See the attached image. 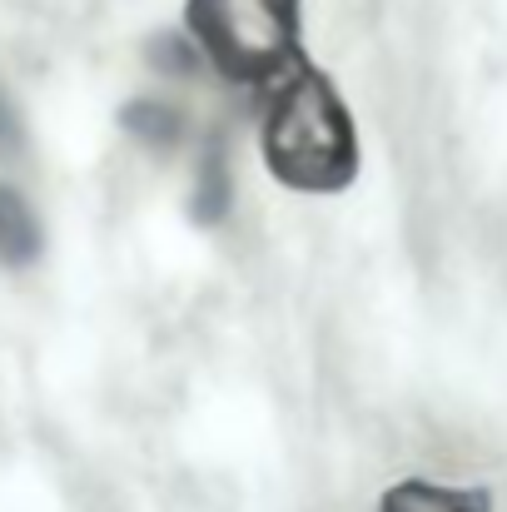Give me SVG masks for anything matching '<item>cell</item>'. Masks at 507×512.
Listing matches in <instances>:
<instances>
[{
    "mask_svg": "<svg viewBox=\"0 0 507 512\" xmlns=\"http://www.w3.org/2000/svg\"><path fill=\"white\" fill-rule=\"evenodd\" d=\"M299 5L304 0H189V35L229 80L264 85L299 70Z\"/></svg>",
    "mask_w": 507,
    "mask_h": 512,
    "instance_id": "cell-2",
    "label": "cell"
},
{
    "mask_svg": "<svg viewBox=\"0 0 507 512\" xmlns=\"http://www.w3.org/2000/svg\"><path fill=\"white\" fill-rule=\"evenodd\" d=\"M264 160L294 189H343L353 179V120L319 70L299 65L274 95V110L264 120Z\"/></svg>",
    "mask_w": 507,
    "mask_h": 512,
    "instance_id": "cell-1",
    "label": "cell"
},
{
    "mask_svg": "<svg viewBox=\"0 0 507 512\" xmlns=\"http://www.w3.org/2000/svg\"><path fill=\"white\" fill-rule=\"evenodd\" d=\"M40 254V224L30 204L0 184V264H30Z\"/></svg>",
    "mask_w": 507,
    "mask_h": 512,
    "instance_id": "cell-3",
    "label": "cell"
},
{
    "mask_svg": "<svg viewBox=\"0 0 507 512\" xmlns=\"http://www.w3.org/2000/svg\"><path fill=\"white\" fill-rule=\"evenodd\" d=\"M383 512H488L483 493L433 488V483H403L383 498Z\"/></svg>",
    "mask_w": 507,
    "mask_h": 512,
    "instance_id": "cell-4",
    "label": "cell"
},
{
    "mask_svg": "<svg viewBox=\"0 0 507 512\" xmlns=\"http://www.w3.org/2000/svg\"><path fill=\"white\" fill-rule=\"evenodd\" d=\"M229 214V165L219 150H209L199 160V184H194V219L204 224H219Z\"/></svg>",
    "mask_w": 507,
    "mask_h": 512,
    "instance_id": "cell-5",
    "label": "cell"
},
{
    "mask_svg": "<svg viewBox=\"0 0 507 512\" xmlns=\"http://www.w3.org/2000/svg\"><path fill=\"white\" fill-rule=\"evenodd\" d=\"M125 125L145 140V145H174L179 140V115L169 110V105H160V100H135L130 110H125Z\"/></svg>",
    "mask_w": 507,
    "mask_h": 512,
    "instance_id": "cell-6",
    "label": "cell"
}]
</instances>
